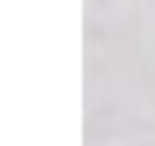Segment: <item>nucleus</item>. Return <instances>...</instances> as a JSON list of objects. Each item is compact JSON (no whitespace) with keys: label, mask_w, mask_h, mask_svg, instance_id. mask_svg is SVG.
I'll return each instance as SVG.
<instances>
[]
</instances>
